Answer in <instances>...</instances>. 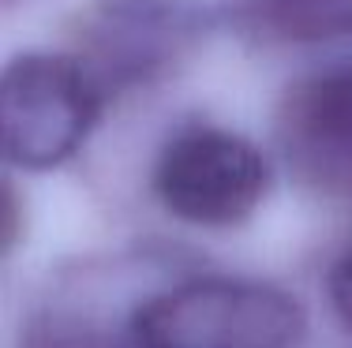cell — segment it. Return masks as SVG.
Segmentation results:
<instances>
[{"label": "cell", "instance_id": "cell-5", "mask_svg": "<svg viewBox=\"0 0 352 348\" xmlns=\"http://www.w3.org/2000/svg\"><path fill=\"white\" fill-rule=\"evenodd\" d=\"M278 146L304 187L352 198V68L311 71L285 90Z\"/></svg>", "mask_w": 352, "mask_h": 348}, {"label": "cell", "instance_id": "cell-6", "mask_svg": "<svg viewBox=\"0 0 352 348\" xmlns=\"http://www.w3.org/2000/svg\"><path fill=\"white\" fill-rule=\"evenodd\" d=\"M251 38L270 45H315L352 34V0H232Z\"/></svg>", "mask_w": 352, "mask_h": 348}, {"label": "cell", "instance_id": "cell-8", "mask_svg": "<svg viewBox=\"0 0 352 348\" xmlns=\"http://www.w3.org/2000/svg\"><path fill=\"white\" fill-rule=\"evenodd\" d=\"M330 303L338 311L341 326L352 334V244L338 255V262L330 270Z\"/></svg>", "mask_w": 352, "mask_h": 348}, {"label": "cell", "instance_id": "cell-7", "mask_svg": "<svg viewBox=\"0 0 352 348\" xmlns=\"http://www.w3.org/2000/svg\"><path fill=\"white\" fill-rule=\"evenodd\" d=\"M27 348H142L131 337L128 322L120 326H98L79 318H45L30 329Z\"/></svg>", "mask_w": 352, "mask_h": 348}, {"label": "cell", "instance_id": "cell-1", "mask_svg": "<svg viewBox=\"0 0 352 348\" xmlns=\"http://www.w3.org/2000/svg\"><path fill=\"white\" fill-rule=\"evenodd\" d=\"M142 348H296L307 314L278 285L244 277H188L124 314Z\"/></svg>", "mask_w": 352, "mask_h": 348}, {"label": "cell", "instance_id": "cell-4", "mask_svg": "<svg viewBox=\"0 0 352 348\" xmlns=\"http://www.w3.org/2000/svg\"><path fill=\"white\" fill-rule=\"evenodd\" d=\"M195 34V12L180 0H94L79 19L72 56L109 102L165 79Z\"/></svg>", "mask_w": 352, "mask_h": 348}, {"label": "cell", "instance_id": "cell-9", "mask_svg": "<svg viewBox=\"0 0 352 348\" xmlns=\"http://www.w3.org/2000/svg\"><path fill=\"white\" fill-rule=\"evenodd\" d=\"M23 236V198L12 180L0 176V255H8Z\"/></svg>", "mask_w": 352, "mask_h": 348}, {"label": "cell", "instance_id": "cell-3", "mask_svg": "<svg viewBox=\"0 0 352 348\" xmlns=\"http://www.w3.org/2000/svg\"><path fill=\"white\" fill-rule=\"evenodd\" d=\"M150 192L184 225L236 229L263 206L270 192V165L240 131L184 124L154 157Z\"/></svg>", "mask_w": 352, "mask_h": 348}, {"label": "cell", "instance_id": "cell-2", "mask_svg": "<svg viewBox=\"0 0 352 348\" xmlns=\"http://www.w3.org/2000/svg\"><path fill=\"white\" fill-rule=\"evenodd\" d=\"M105 94L72 53H19L0 68V161L45 172L79 154Z\"/></svg>", "mask_w": 352, "mask_h": 348}]
</instances>
